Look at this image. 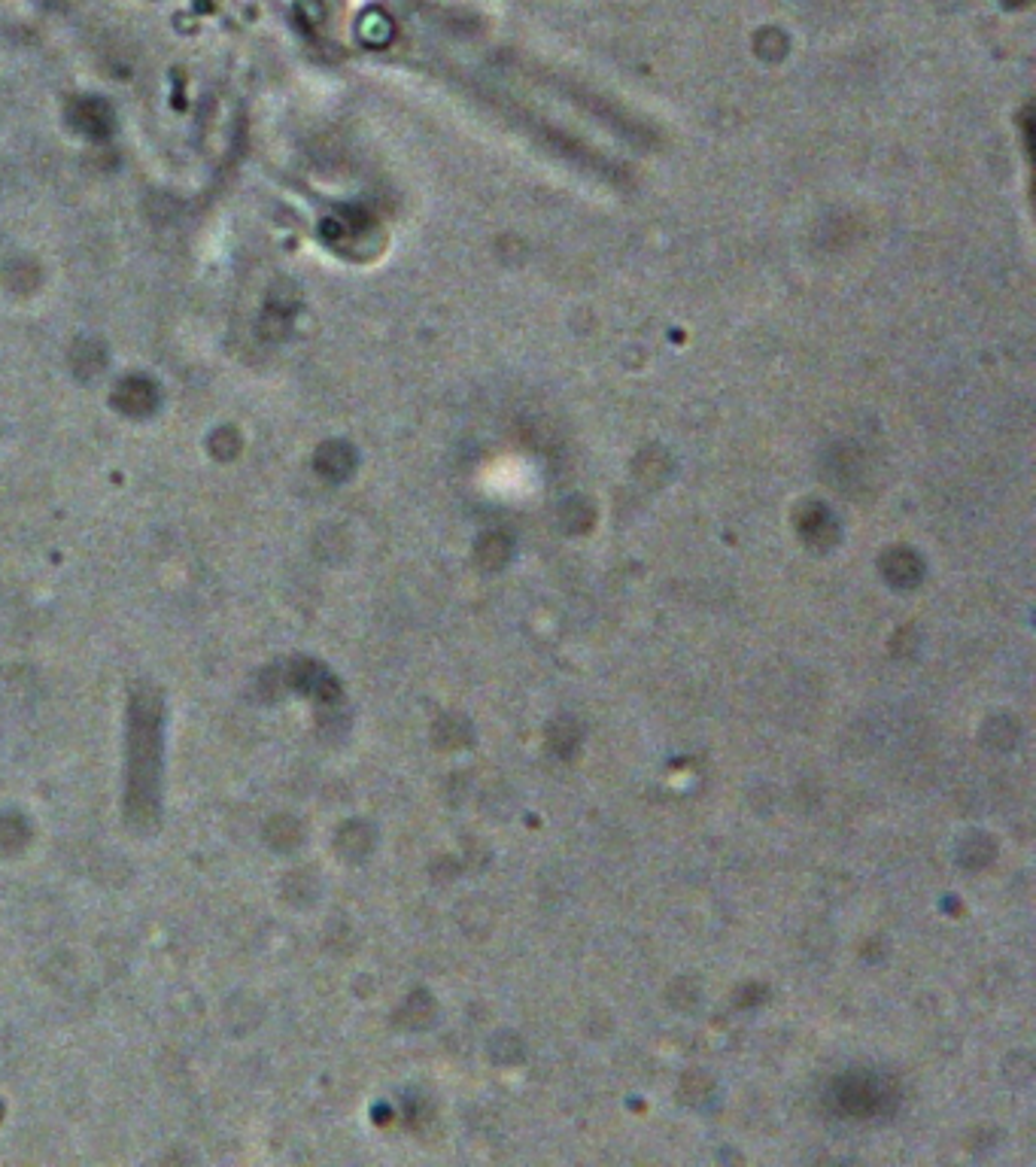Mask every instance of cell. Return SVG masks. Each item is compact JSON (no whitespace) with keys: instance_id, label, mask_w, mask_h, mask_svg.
Returning a JSON list of instances; mask_svg holds the SVG:
<instances>
[{"instance_id":"cell-2","label":"cell","mask_w":1036,"mask_h":1167,"mask_svg":"<svg viewBox=\"0 0 1036 1167\" xmlns=\"http://www.w3.org/2000/svg\"><path fill=\"white\" fill-rule=\"evenodd\" d=\"M1019 736H1021L1019 721H1016V718H1009V715H997V718H991V721L985 724V733H982L985 745H991V748H997V751H1006V748H1012V745L1019 742Z\"/></svg>"},{"instance_id":"cell-5","label":"cell","mask_w":1036,"mask_h":1167,"mask_svg":"<svg viewBox=\"0 0 1036 1167\" xmlns=\"http://www.w3.org/2000/svg\"><path fill=\"white\" fill-rule=\"evenodd\" d=\"M547 742L554 745V751H560L566 758V754H571V748L578 745V727L568 724V721H557L554 727H550Z\"/></svg>"},{"instance_id":"cell-1","label":"cell","mask_w":1036,"mask_h":1167,"mask_svg":"<svg viewBox=\"0 0 1036 1167\" xmlns=\"http://www.w3.org/2000/svg\"><path fill=\"white\" fill-rule=\"evenodd\" d=\"M994 855H997V845H994L991 836H985V833H973V836H966L960 842V863L970 866V869L987 866L994 860Z\"/></svg>"},{"instance_id":"cell-3","label":"cell","mask_w":1036,"mask_h":1167,"mask_svg":"<svg viewBox=\"0 0 1036 1167\" xmlns=\"http://www.w3.org/2000/svg\"><path fill=\"white\" fill-rule=\"evenodd\" d=\"M438 742L444 748H459V745H469L471 742V727L463 718H444L438 724Z\"/></svg>"},{"instance_id":"cell-4","label":"cell","mask_w":1036,"mask_h":1167,"mask_svg":"<svg viewBox=\"0 0 1036 1167\" xmlns=\"http://www.w3.org/2000/svg\"><path fill=\"white\" fill-rule=\"evenodd\" d=\"M493 1052V1061L499 1064H517L523 1058V1043L514 1034H499L490 1046Z\"/></svg>"}]
</instances>
